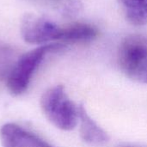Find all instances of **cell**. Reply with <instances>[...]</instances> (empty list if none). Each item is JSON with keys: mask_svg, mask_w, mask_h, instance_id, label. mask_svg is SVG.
<instances>
[{"mask_svg": "<svg viewBox=\"0 0 147 147\" xmlns=\"http://www.w3.org/2000/svg\"><path fill=\"white\" fill-rule=\"evenodd\" d=\"M66 45L61 42H53L41 45L22 54L14 64L7 78V88L13 96H21L27 90L32 77L49 53H58L65 49Z\"/></svg>", "mask_w": 147, "mask_h": 147, "instance_id": "1", "label": "cell"}, {"mask_svg": "<svg viewBox=\"0 0 147 147\" xmlns=\"http://www.w3.org/2000/svg\"><path fill=\"white\" fill-rule=\"evenodd\" d=\"M40 107L47 119L60 130H73L79 121L78 106L70 99L62 85L47 89L41 96Z\"/></svg>", "mask_w": 147, "mask_h": 147, "instance_id": "2", "label": "cell"}, {"mask_svg": "<svg viewBox=\"0 0 147 147\" xmlns=\"http://www.w3.org/2000/svg\"><path fill=\"white\" fill-rule=\"evenodd\" d=\"M119 65L127 78L147 84V38L137 34L125 38L119 50Z\"/></svg>", "mask_w": 147, "mask_h": 147, "instance_id": "3", "label": "cell"}, {"mask_svg": "<svg viewBox=\"0 0 147 147\" xmlns=\"http://www.w3.org/2000/svg\"><path fill=\"white\" fill-rule=\"evenodd\" d=\"M61 27L45 16L27 14L21 22V34L23 40L34 45H46L59 40Z\"/></svg>", "mask_w": 147, "mask_h": 147, "instance_id": "4", "label": "cell"}, {"mask_svg": "<svg viewBox=\"0 0 147 147\" xmlns=\"http://www.w3.org/2000/svg\"><path fill=\"white\" fill-rule=\"evenodd\" d=\"M3 147H55L15 123H6L0 129Z\"/></svg>", "mask_w": 147, "mask_h": 147, "instance_id": "5", "label": "cell"}, {"mask_svg": "<svg viewBox=\"0 0 147 147\" xmlns=\"http://www.w3.org/2000/svg\"><path fill=\"white\" fill-rule=\"evenodd\" d=\"M78 121L80 135L84 142L95 146H102L109 142V136L108 134L91 119L82 104L78 105Z\"/></svg>", "mask_w": 147, "mask_h": 147, "instance_id": "6", "label": "cell"}, {"mask_svg": "<svg viewBox=\"0 0 147 147\" xmlns=\"http://www.w3.org/2000/svg\"><path fill=\"white\" fill-rule=\"evenodd\" d=\"M99 34L98 29L87 23H75L61 28V43H84L95 40Z\"/></svg>", "mask_w": 147, "mask_h": 147, "instance_id": "7", "label": "cell"}, {"mask_svg": "<svg viewBox=\"0 0 147 147\" xmlns=\"http://www.w3.org/2000/svg\"><path fill=\"white\" fill-rule=\"evenodd\" d=\"M127 20L134 26L147 24V0H117Z\"/></svg>", "mask_w": 147, "mask_h": 147, "instance_id": "8", "label": "cell"}]
</instances>
